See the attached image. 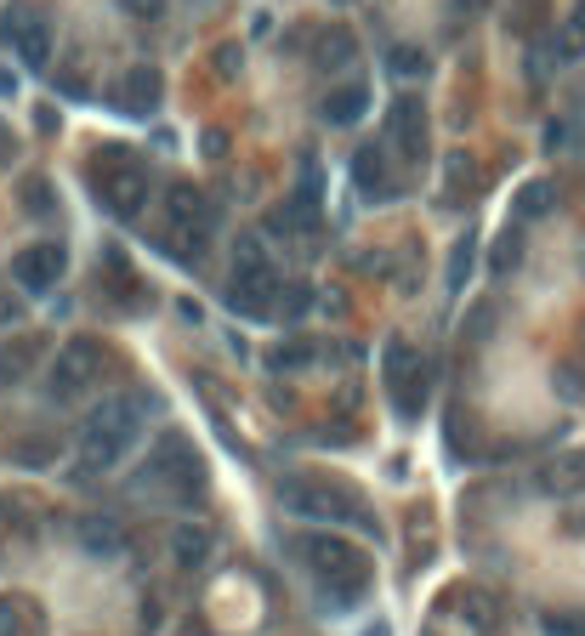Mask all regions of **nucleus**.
<instances>
[{
    "label": "nucleus",
    "instance_id": "39",
    "mask_svg": "<svg viewBox=\"0 0 585 636\" xmlns=\"http://www.w3.org/2000/svg\"><path fill=\"white\" fill-rule=\"evenodd\" d=\"M12 91H18V74H6V69H0V97H12Z\"/></svg>",
    "mask_w": 585,
    "mask_h": 636
},
{
    "label": "nucleus",
    "instance_id": "37",
    "mask_svg": "<svg viewBox=\"0 0 585 636\" xmlns=\"http://www.w3.org/2000/svg\"><path fill=\"white\" fill-rule=\"evenodd\" d=\"M205 154L222 159V154H228V137H222V131H205Z\"/></svg>",
    "mask_w": 585,
    "mask_h": 636
},
{
    "label": "nucleus",
    "instance_id": "20",
    "mask_svg": "<svg viewBox=\"0 0 585 636\" xmlns=\"http://www.w3.org/2000/svg\"><path fill=\"white\" fill-rule=\"evenodd\" d=\"M313 358H319L313 341H279V347H267V370L273 375H296V370H307Z\"/></svg>",
    "mask_w": 585,
    "mask_h": 636
},
{
    "label": "nucleus",
    "instance_id": "18",
    "mask_svg": "<svg viewBox=\"0 0 585 636\" xmlns=\"http://www.w3.org/2000/svg\"><path fill=\"white\" fill-rule=\"evenodd\" d=\"M415 370H421V353H415L404 336H392V341H387V353H381V381H387V392H398Z\"/></svg>",
    "mask_w": 585,
    "mask_h": 636
},
{
    "label": "nucleus",
    "instance_id": "33",
    "mask_svg": "<svg viewBox=\"0 0 585 636\" xmlns=\"http://www.w3.org/2000/svg\"><path fill=\"white\" fill-rule=\"evenodd\" d=\"M239 57H245V52H239V46H216V74L228 80V74L239 69Z\"/></svg>",
    "mask_w": 585,
    "mask_h": 636
},
{
    "label": "nucleus",
    "instance_id": "1",
    "mask_svg": "<svg viewBox=\"0 0 585 636\" xmlns=\"http://www.w3.org/2000/svg\"><path fill=\"white\" fill-rule=\"evenodd\" d=\"M290 551L302 557V568L319 580V597L324 608H336V614H347L364 591H370V557L353 546V540H341V534H296L290 540Z\"/></svg>",
    "mask_w": 585,
    "mask_h": 636
},
{
    "label": "nucleus",
    "instance_id": "4",
    "mask_svg": "<svg viewBox=\"0 0 585 636\" xmlns=\"http://www.w3.org/2000/svg\"><path fill=\"white\" fill-rule=\"evenodd\" d=\"M97 199H103V211L120 216V222H137L142 205H148V165H137V159L120 148V142H108V148H103Z\"/></svg>",
    "mask_w": 585,
    "mask_h": 636
},
{
    "label": "nucleus",
    "instance_id": "29",
    "mask_svg": "<svg viewBox=\"0 0 585 636\" xmlns=\"http://www.w3.org/2000/svg\"><path fill=\"white\" fill-rule=\"evenodd\" d=\"M307 307H313V284H290V290H284V301H279L284 318H302Z\"/></svg>",
    "mask_w": 585,
    "mask_h": 636
},
{
    "label": "nucleus",
    "instance_id": "10",
    "mask_svg": "<svg viewBox=\"0 0 585 636\" xmlns=\"http://www.w3.org/2000/svg\"><path fill=\"white\" fill-rule=\"evenodd\" d=\"M353 188L364 199H375V205H387V199L404 194V182L392 177V165H387V148H375V142H364L353 154Z\"/></svg>",
    "mask_w": 585,
    "mask_h": 636
},
{
    "label": "nucleus",
    "instance_id": "32",
    "mask_svg": "<svg viewBox=\"0 0 585 636\" xmlns=\"http://www.w3.org/2000/svg\"><path fill=\"white\" fill-rule=\"evenodd\" d=\"M461 614L472 619V625H489V619H495V608H489V597H466Z\"/></svg>",
    "mask_w": 585,
    "mask_h": 636
},
{
    "label": "nucleus",
    "instance_id": "34",
    "mask_svg": "<svg viewBox=\"0 0 585 636\" xmlns=\"http://www.w3.org/2000/svg\"><path fill=\"white\" fill-rule=\"evenodd\" d=\"M540 12H546V0H517V29H534Z\"/></svg>",
    "mask_w": 585,
    "mask_h": 636
},
{
    "label": "nucleus",
    "instance_id": "13",
    "mask_svg": "<svg viewBox=\"0 0 585 636\" xmlns=\"http://www.w3.org/2000/svg\"><path fill=\"white\" fill-rule=\"evenodd\" d=\"M165 216H171V228H216V211L211 199L199 194L194 182H171V194H165Z\"/></svg>",
    "mask_w": 585,
    "mask_h": 636
},
{
    "label": "nucleus",
    "instance_id": "5",
    "mask_svg": "<svg viewBox=\"0 0 585 636\" xmlns=\"http://www.w3.org/2000/svg\"><path fill=\"white\" fill-rule=\"evenodd\" d=\"M160 489V495L171 500H188L194 489H205V460H199V449L182 432H165L160 449H154V460H148V477H142V489Z\"/></svg>",
    "mask_w": 585,
    "mask_h": 636
},
{
    "label": "nucleus",
    "instance_id": "12",
    "mask_svg": "<svg viewBox=\"0 0 585 636\" xmlns=\"http://www.w3.org/2000/svg\"><path fill=\"white\" fill-rule=\"evenodd\" d=\"M6 46H12V57H23V69H46L52 29H46L40 12H12V18H6Z\"/></svg>",
    "mask_w": 585,
    "mask_h": 636
},
{
    "label": "nucleus",
    "instance_id": "30",
    "mask_svg": "<svg viewBox=\"0 0 585 636\" xmlns=\"http://www.w3.org/2000/svg\"><path fill=\"white\" fill-rule=\"evenodd\" d=\"M120 6H125V12H131L137 23H154V18L165 12V0H120Z\"/></svg>",
    "mask_w": 585,
    "mask_h": 636
},
{
    "label": "nucleus",
    "instance_id": "8",
    "mask_svg": "<svg viewBox=\"0 0 585 636\" xmlns=\"http://www.w3.org/2000/svg\"><path fill=\"white\" fill-rule=\"evenodd\" d=\"M160 97H165V74L154 69V63H131V69L120 74V86H114V108L131 114V120H148V114L160 108Z\"/></svg>",
    "mask_w": 585,
    "mask_h": 636
},
{
    "label": "nucleus",
    "instance_id": "41",
    "mask_svg": "<svg viewBox=\"0 0 585 636\" xmlns=\"http://www.w3.org/2000/svg\"><path fill=\"white\" fill-rule=\"evenodd\" d=\"M330 6H353V0H330Z\"/></svg>",
    "mask_w": 585,
    "mask_h": 636
},
{
    "label": "nucleus",
    "instance_id": "31",
    "mask_svg": "<svg viewBox=\"0 0 585 636\" xmlns=\"http://www.w3.org/2000/svg\"><path fill=\"white\" fill-rule=\"evenodd\" d=\"M489 324H495V307L478 301V307H472V341H489Z\"/></svg>",
    "mask_w": 585,
    "mask_h": 636
},
{
    "label": "nucleus",
    "instance_id": "36",
    "mask_svg": "<svg viewBox=\"0 0 585 636\" xmlns=\"http://www.w3.org/2000/svg\"><path fill=\"white\" fill-rule=\"evenodd\" d=\"M12 324H18V296L0 290V330H12Z\"/></svg>",
    "mask_w": 585,
    "mask_h": 636
},
{
    "label": "nucleus",
    "instance_id": "3",
    "mask_svg": "<svg viewBox=\"0 0 585 636\" xmlns=\"http://www.w3.org/2000/svg\"><path fill=\"white\" fill-rule=\"evenodd\" d=\"M279 506L296 517H319V523H358V529H375V517L364 512V500L347 489V483H324V477H284L279 483Z\"/></svg>",
    "mask_w": 585,
    "mask_h": 636
},
{
    "label": "nucleus",
    "instance_id": "16",
    "mask_svg": "<svg viewBox=\"0 0 585 636\" xmlns=\"http://www.w3.org/2000/svg\"><path fill=\"white\" fill-rule=\"evenodd\" d=\"M211 529L205 523H182V529H171V557H177V568H205L211 563Z\"/></svg>",
    "mask_w": 585,
    "mask_h": 636
},
{
    "label": "nucleus",
    "instance_id": "40",
    "mask_svg": "<svg viewBox=\"0 0 585 636\" xmlns=\"http://www.w3.org/2000/svg\"><path fill=\"white\" fill-rule=\"evenodd\" d=\"M364 636H392V625L387 619H375V625H364Z\"/></svg>",
    "mask_w": 585,
    "mask_h": 636
},
{
    "label": "nucleus",
    "instance_id": "28",
    "mask_svg": "<svg viewBox=\"0 0 585 636\" xmlns=\"http://www.w3.org/2000/svg\"><path fill=\"white\" fill-rule=\"evenodd\" d=\"M23 205H29L35 216H46V211H52V182H46V177H29V182H23Z\"/></svg>",
    "mask_w": 585,
    "mask_h": 636
},
{
    "label": "nucleus",
    "instance_id": "11",
    "mask_svg": "<svg viewBox=\"0 0 585 636\" xmlns=\"http://www.w3.org/2000/svg\"><path fill=\"white\" fill-rule=\"evenodd\" d=\"M273 290H279V267H267V273H245V267H233L228 279V307L245 318H273Z\"/></svg>",
    "mask_w": 585,
    "mask_h": 636
},
{
    "label": "nucleus",
    "instance_id": "27",
    "mask_svg": "<svg viewBox=\"0 0 585 636\" xmlns=\"http://www.w3.org/2000/svg\"><path fill=\"white\" fill-rule=\"evenodd\" d=\"M387 69L404 74V80H409V74H426V52H421V46H392V52H387Z\"/></svg>",
    "mask_w": 585,
    "mask_h": 636
},
{
    "label": "nucleus",
    "instance_id": "22",
    "mask_svg": "<svg viewBox=\"0 0 585 636\" xmlns=\"http://www.w3.org/2000/svg\"><path fill=\"white\" fill-rule=\"evenodd\" d=\"M35 358H40V341L35 336H23L18 347H0V381H6V387H12V381H23V370H29Z\"/></svg>",
    "mask_w": 585,
    "mask_h": 636
},
{
    "label": "nucleus",
    "instance_id": "6",
    "mask_svg": "<svg viewBox=\"0 0 585 636\" xmlns=\"http://www.w3.org/2000/svg\"><path fill=\"white\" fill-rule=\"evenodd\" d=\"M63 267H69L63 239H40V245H29V250L12 256V284H18L23 296H52L57 279H63Z\"/></svg>",
    "mask_w": 585,
    "mask_h": 636
},
{
    "label": "nucleus",
    "instance_id": "17",
    "mask_svg": "<svg viewBox=\"0 0 585 636\" xmlns=\"http://www.w3.org/2000/svg\"><path fill=\"white\" fill-rule=\"evenodd\" d=\"M353 57H358V40H353L347 23H330V29L313 40V63H319V69H347Z\"/></svg>",
    "mask_w": 585,
    "mask_h": 636
},
{
    "label": "nucleus",
    "instance_id": "23",
    "mask_svg": "<svg viewBox=\"0 0 585 636\" xmlns=\"http://www.w3.org/2000/svg\"><path fill=\"white\" fill-rule=\"evenodd\" d=\"M472 262H478V239L466 233V239H455V250H449V273H444L449 290H466V279H472Z\"/></svg>",
    "mask_w": 585,
    "mask_h": 636
},
{
    "label": "nucleus",
    "instance_id": "21",
    "mask_svg": "<svg viewBox=\"0 0 585 636\" xmlns=\"http://www.w3.org/2000/svg\"><path fill=\"white\" fill-rule=\"evenodd\" d=\"M580 57H585V0L563 18V29H557V63H580Z\"/></svg>",
    "mask_w": 585,
    "mask_h": 636
},
{
    "label": "nucleus",
    "instance_id": "2",
    "mask_svg": "<svg viewBox=\"0 0 585 636\" xmlns=\"http://www.w3.org/2000/svg\"><path fill=\"white\" fill-rule=\"evenodd\" d=\"M142 438V404L131 392H114L103 404L91 409L86 432H80V460H86L91 472H108V466H120Z\"/></svg>",
    "mask_w": 585,
    "mask_h": 636
},
{
    "label": "nucleus",
    "instance_id": "9",
    "mask_svg": "<svg viewBox=\"0 0 585 636\" xmlns=\"http://www.w3.org/2000/svg\"><path fill=\"white\" fill-rule=\"evenodd\" d=\"M387 142L409 159V165H421V159H426V103H421V97H392V108H387Z\"/></svg>",
    "mask_w": 585,
    "mask_h": 636
},
{
    "label": "nucleus",
    "instance_id": "35",
    "mask_svg": "<svg viewBox=\"0 0 585 636\" xmlns=\"http://www.w3.org/2000/svg\"><path fill=\"white\" fill-rule=\"evenodd\" d=\"M557 387H563V398H580V370H574V364H563V370H557Z\"/></svg>",
    "mask_w": 585,
    "mask_h": 636
},
{
    "label": "nucleus",
    "instance_id": "14",
    "mask_svg": "<svg viewBox=\"0 0 585 636\" xmlns=\"http://www.w3.org/2000/svg\"><path fill=\"white\" fill-rule=\"evenodd\" d=\"M74 534H80V546H86L91 557H120L125 551V529L103 512H86L80 523H74Z\"/></svg>",
    "mask_w": 585,
    "mask_h": 636
},
{
    "label": "nucleus",
    "instance_id": "24",
    "mask_svg": "<svg viewBox=\"0 0 585 636\" xmlns=\"http://www.w3.org/2000/svg\"><path fill=\"white\" fill-rule=\"evenodd\" d=\"M557 205V188L551 182H523V194H517V222H534V216H546Z\"/></svg>",
    "mask_w": 585,
    "mask_h": 636
},
{
    "label": "nucleus",
    "instance_id": "15",
    "mask_svg": "<svg viewBox=\"0 0 585 636\" xmlns=\"http://www.w3.org/2000/svg\"><path fill=\"white\" fill-rule=\"evenodd\" d=\"M364 108H370V86H364V80H347V86H336L330 97H324V120L330 125H358Z\"/></svg>",
    "mask_w": 585,
    "mask_h": 636
},
{
    "label": "nucleus",
    "instance_id": "7",
    "mask_svg": "<svg viewBox=\"0 0 585 636\" xmlns=\"http://www.w3.org/2000/svg\"><path fill=\"white\" fill-rule=\"evenodd\" d=\"M97 364H103V347H97L91 336H74L52 364V398H80V392L91 387Z\"/></svg>",
    "mask_w": 585,
    "mask_h": 636
},
{
    "label": "nucleus",
    "instance_id": "26",
    "mask_svg": "<svg viewBox=\"0 0 585 636\" xmlns=\"http://www.w3.org/2000/svg\"><path fill=\"white\" fill-rule=\"evenodd\" d=\"M517 262H523V233L506 228V233H500V245H495V256H489V273H495V279H506Z\"/></svg>",
    "mask_w": 585,
    "mask_h": 636
},
{
    "label": "nucleus",
    "instance_id": "19",
    "mask_svg": "<svg viewBox=\"0 0 585 636\" xmlns=\"http://www.w3.org/2000/svg\"><path fill=\"white\" fill-rule=\"evenodd\" d=\"M0 636H40V608L29 597H0Z\"/></svg>",
    "mask_w": 585,
    "mask_h": 636
},
{
    "label": "nucleus",
    "instance_id": "38",
    "mask_svg": "<svg viewBox=\"0 0 585 636\" xmlns=\"http://www.w3.org/2000/svg\"><path fill=\"white\" fill-rule=\"evenodd\" d=\"M12 148H18V142H12V131H6V125H0V165H6V159H12Z\"/></svg>",
    "mask_w": 585,
    "mask_h": 636
},
{
    "label": "nucleus",
    "instance_id": "25",
    "mask_svg": "<svg viewBox=\"0 0 585 636\" xmlns=\"http://www.w3.org/2000/svg\"><path fill=\"white\" fill-rule=\"evenodd\" d=\"M540 631L546 636H585V608H546V614H540Z\"/></svg>",
    "mask_w": 585,
    "mask_h": 636
}]
</instances>
